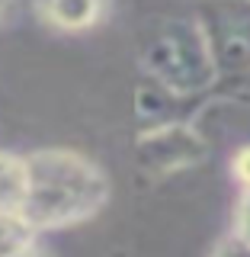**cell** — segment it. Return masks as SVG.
I'll return each mask as SVG.
<instances>
[{
    "instance_id": "cell-1",
    "label": "cell",
    "mask_w": 250,
    "mask_h": 257,
    "mask_svg": "<svg viewBox=\"0 0 250 257\" xmlns=\"http://www.w3.org/2000/svg\"><path fill=\"white\" fill-rule=\"evenodd\" d=\"M29 187L23 203V219L42 235L90 222L109 203V177L74 148H39L26 155Z\"/></svg>"
},
{
    "instance_id": "cell-2",
    "label": "cell",
    "mask_w": 250,
    "mask_h": 257,
    "mask_svg": "<svg viewBox=\"0 0 250 257\" xmlns=\"http://www.w3.org/2000/svg\"><path fill=\"white\" fill-rule=\"evenodd\" d=\"M138 68L144 84L157 87L180 103H196L218 87V71L196 16L160 23L144 39Z\"/></svg>"
},
{
    "instance_id": "cell-3",
    "label": "cell",
    "mask_w": 250,
    "mask_h": 257,
    "mask_svg": "<svg viewBox=\"0 0 250 257\" xmlns=\"http://www.w3.org/2000/svg\"><path fill=\"white\" fill-rule=\"evenodd\" d=\"M221 84L250 80V0H208L196 13Z\"/></svg>"
},
{
    "instance_id": "cell-4",
    "label": "cell",
    "mask_w": 250,
    "mask_h": 257,
    "mask_svg": "<svg viewBox=\"0 0 250 257\" xmlns=\"http://www.w3.org/2000/svg\"><path fill=\"white\" fill-rule=\"evenodd\" d=\"M208 161V139L192 119L144 125L135 139V167L148 180H167Z\"/></svg>"
},
{
    "instance_id": "cell-5",
    "label": "cell",
    "mask_w": 250,
    "mask_h": 257,
    "mask_svg": "<svg viewBox=\"0 0 250 257\" xmlns=\"http://www.w3.org/2000/svg\"><path fill=\"white\" fill-rule=\"evenodd\" d=\"M39 26L58 36H84L100 29L112 13V0H29Z\"/></svg>"
},
{
    "instance_id": "cell-6",
    "label": "cell",
    "mask_w": 250,
    "mask_h": 257,
    "mask_svg": "<svg viewBox=\"0 0 250 257\" xmlns=\"http://www.w3.org/2000/svg\"><path fill=\"white\" fill-rule=\"evenodd\" d=\"M29 187L26 155L0 148V212H23Z\"/></svg>"
},
{
    "instance_id": "cell-7",
    "label": "cell",
    "mask_w": 250,
    "mask_h": 257,
    "mask_svg": "<svg viewBox=\"0 0 250 257\" xmlns=\"http://www.w3.org/2000/svg\"><path fill=\"white\" fill-rule=\"evenodd\" d=\"M39 241V231L20 212H0V257H13Z\"/></svg>"
},
{
    "instance_id": "cell-8",
    "label": "cell",
    "mask_w": 250,
    "mask_h": 257,
    "mask_svg": "<svg viewBox=\"0 0 250 257\" xmlns=\"http://www.w3.org/2000/svg\"><path fill=\"white\" fill-rule=\"evenodd\" d=\"M208 257H250V241H244L237 231H224V235L208 247Z\"/></svg>"
},
{
    "instance_id": "cell-9",
    "label": "cell",
    "mask_w": 250,
    "mask_h": 257,
    "mask_svg": "<svg viewBox=\"0 0 250 257\" xmlns=\"http://www.w3.org/2000/svg\"><path fill=\"white\" fill-rule=\"evenodd\" d=\"M231 177L237 180L240 193L250 190V145H240L234 155H231Z\"/></svg>"
},
{
    "instance_id": "cell-10",
    "label": "cell",
    "mask_w": 250,
    "mask_h": 257,
    "mask_svg": "<svg viewBox=\"0 0 250 257\" xmlns=\"http://www.w3.org/2000/svg\"><path fill=\"white\" fill-rule=\"evenodd\" d=\"M231 231H237V235L244 238V241H250V190H244V193H240V199H237Z\"/></svg>"
},
{
    "instance_id": "cell-11",
    "label": "cell",
    "mask_w": 250,
    "mask_h": 257,
    "mask_svg": "<svg viewBox=\"0 0 250 257\" xmlns=\"http://www.w3.org/2000/svg\"><path fill=\"white\" fill-rule=\"evenodd\" d=\"M16 4H20V0H0V26H7V23H10Z\"/></svg>"
},
{
    "instance_id": "cell-12",
    "label": "cell",
    "mask_w": 250,
    "mask_h": 257,
    "mask_svg": "<svg viewBox=\"0 0 250 257\" xmlns=\"http://www.w3.org/2000/svg\"><path fill=\"white\" fill-rule=\"evenodd\" d=\"M13 257H52V251H45V247L36 241V244H29L26 251H20V254H13Z\"/></svg>"
}]
</instances>
